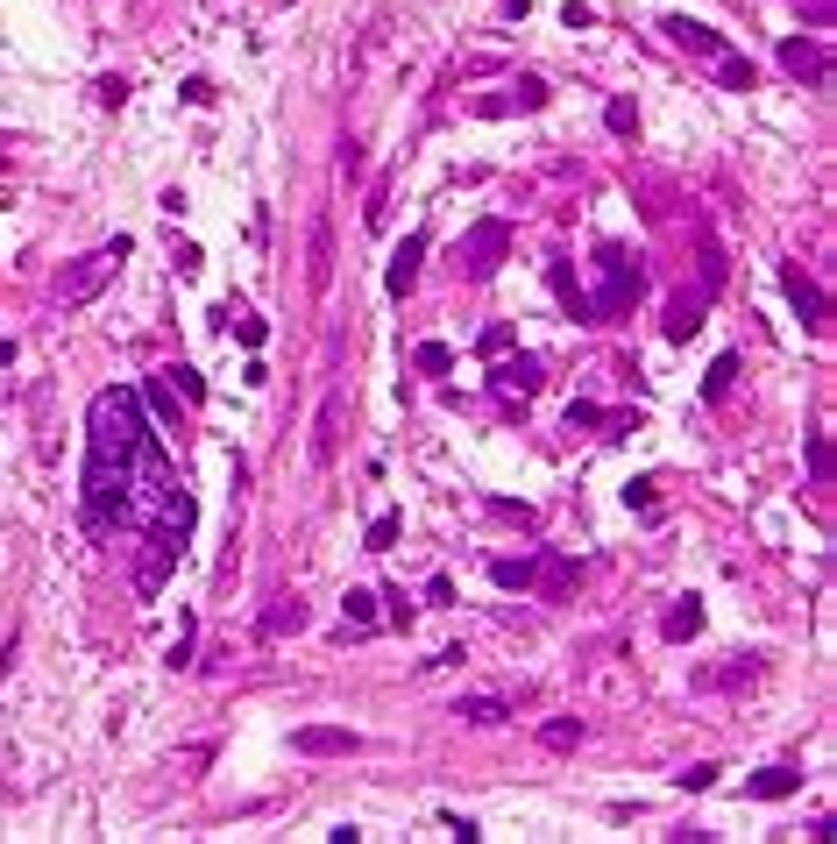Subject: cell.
Segmentation results:
<instances>
[{
	"label": "cell",
	"instance_id": "52a82bcc",
	"mask_svg": "<svg viewBox=\"0 0 837 844\" xmlns=\"http://www.w3.org/2000/svg\"><path fill=\"white\" fill-rule=\"evenodd\" d=\"M554 93H547V79H511L504 93H483V100H469L483 121H504V114H540Z\"/></svg>",
	"mask_w": 837,
	"mask_h": 844
},
{
	"label": "cell",
	"instance_id": "836d02e7",
	"mask_svg": "<svg viewBox=\"0 0 837 844\" xmlns=\"http://www.w3.org/2000/svg\"><path fill=\"white\" fill-rule=\"evenodd\" d=\"M603 419H611V412H603V405H589V398H575V405H568V433H575V426L589 433V426H603Z\"/></svg>",
	"mask_w": 837,
	"mask_h": 844
},
{
	"label": "cell",
	"instance_id": "83f0119b",
	"mask_svg": "<svg viewBox=\"0 0 837 844\" xmlns=\"http://www.w3.org/2000/svg\"><path fill=\"white\" fill-rule=\"evenodd\" d=\"M149 412H157L164 426L178 419V391H171V376H149Z\"/></svg>",
	"mask_w": 837,
	"mask_h": 844
},
{
	"label": "cell",
	"instance_id": "cb8c5ba5",
	"mask_svg": "<svg viewBox=\"0 0 837 844\" xmlns=\"http://www.w3.org/2000/svg\"><path fill=\"white\" fill-rule=\"evenodd\" d=\"M454 717H462V724H504L511 710H504L497 696H462V703H454Z\"/></svg>",
	"mask_w": 837,
	"mask_h": 844
},
{
	"label": "cell",
	"instance_id": "74e56055",
	"mask_svg": "<svg viewBox=\"0 0 837 844\" xmlns=\"http://www.w3.org/2000/svg\"><path fill=\"white\" fill-rule=\"evenodd\" d=\"M263 334H270V327H263V320H249V313H242V320H235V341H242V348H263Z\"/></svg>",
	"mask_w": 837,
	"mask_h": 844
},
{
	"label": "cell",
	"instance_id": "d590c367",
	"mask_svg": "<svg viewBox=\"0 0 837 844\" xmlns=\"http://www.w3.org/2000/svg\"><path fill=\"white\" fill-rule=\"evenodd\" d=\"M717 774H724V766H689V774H681V795H703Z\"/></svg>",
	"mask_w": 837,
	"mask_h": 844
},
{
	"label": "cell",
	"instance_id": "f546056e",
	"mask_svg": "<svg viewBox=\"0 0 837 844\" xmlns=\"http://www.w3.org/2000/svg\"><path fill=\"white\" fill-rule=\"evenodd\" d=\"M752 674H759L752 660H745V667L731 660V667H710V674H696V688H738V681H752Z\"/></svg>",
	"mask_w": 837,
	"mask_h": 844
},
{
	"label": "cell",
	"instance_id": "60d3db41",
	"mask_svg": "<svg viewBox=\"0 0 837 844\" xmlns=\"http://www.w3.org/2000/svg\"><path fill=\"white\" fill-rule=\"evenodd\" d=\"M171 667H192V618L178 625V646H171Z\"/></svg>",
	"mask_w": 837,
	"mask_h": 844
},
{
	"label": "cell",
	"instance_id": "277c9868",
	"mask_svg": "<svg viewBox=\"0 0 837 844\" xmlns=\"http://www.w3.org/2000/svg\"><path fill=\"white\" fill-rule=\"evenodd\" d=\"M504 256H511V220H476L469 235H462V263H469L476 284H490V277L504 270Z\"/></svg>",
	"mask_w": 837,
	"mask_h": 844
},
{
	"label": "cell",
	"instance_id": "ba28073f",
	"mask_svg": "<svg viewBox=\"0 0 837 844\" xmlns=\"http://www.w3.org/2000/svg\"><path fill=\"white\" fill-rule=\"evenodd\" d=\"M781 64L795 71V79H809V86L830 79V50H823V36H788V43H781Z\"/></svg>",
	"mask_w": 837,
	"mask_h": 844
},
{
	"label": "cell",
	"instance_id": "7c38bea8",
	"mask_svg": "<svg viewBox=\"0 0 837 844\" xmlns=\"http://www.w3.org/2000/svg\"><path fill=\"white\" fill-rule=\"evenodd\" d=\"M419 263H426V235H405V242H398V256H391V270H384V291H391V298H405V291L419 284Z\"/></svg>",
	"mask_w": 837,
	"mask_h": 844
},
{
	"label": "cell",
	"instance_id": "ffe728a7",
	"mask_svg": "<svg viewBox=\"0 0 837 844\" xmlns=\"http://www.w3.org/2000/svg\"><path fill=\"white\" fill-rule=\"evenodd\" d=\"M306 277H313V291L334 284V227H327V220L313 227V270H306Z\"/></svg>",
	"mask_w": 837,
	"mask_h": 844
},
{
	"label": "cell",
	"instance_id": "d6a6232c",
	"mask_svg": "<svg viewBox=\"0 0 837 844\" xmlns=\"http://www.w3.org/2000/svg\"><path fill=\"white\" fill-rule=\"evenodd\" d=\"M809 476L830 483V433H809Z\"/></svg>",
	"mask_w": 837,
	"mask_h": 844
},
{
	"label": "cell",
	"instance_id": "603a6c76",
	"mask_svg": "<svg viewBox=\"0 0 837 844\" xmlns=\"http://www.w3.org/2000/svg\"><path fill=\"white\" fill-rule=\"evenodd\" d=\"M731 383H738V355H717V362H710V376H703V398H710V405H724V398H731Z\"/></svg>",
	"mask_w": 837,
	"mask_h": 844
},
{
	"label": "cell",
	"instance_id": "ac0fdd59",
	"mask_svg": "<svg viewBox=\"0 0 837 844\" xmlns=\"http://www.w3.org/2000/svg\"><path fill=\"white\" fill-rule=\"evenodd\" d=\"M568 582H575V561H568V554H547V547H540V568H532V589H540V596H561Z\"/></svg>",
	"mask_w": 837,
	"mask_h": 844
},
{
	"label": "cell",
	"instance_id": "ee69618b",
	"mask_svg": "<svg viewBox=\"0 0 837 844\" xmlns=\"http://www.w3.org/2000/svg\"><path fill=\"white\" fill-rule=\"evenodd\" d=\"M525 8H532V0H504V15H525Z\"/></svg>",
	"mask_w": 837,
	"mask_h": 844
},
{
	"label": "cell",
	"instance_id": "9a60e30c",
	"mask_svg": "<svg viewBox=\"0 0 837 844\" xmlns=\"http://www.w3.org/2000/svg\"><path fill=\"white\" fill-rule=\"evenodd\" d=\"M660 632H667L674 646H689V639L703 632V596H674V610L660 618Z\"/></svg>",
	"mask_w": 837,
	"mask_h": 844
},
{
	"label": "cell",
	"instance_id": "5bb4252c",
	"mask_svg": "<svg viewBox=\"0 0 837 844\" xmlns=\"http://www.w3.org/2000/svg\"><path fill=\"white\" fill-rule=\"evenodd\" d=\"M667 36H674V50H696V57H717V50H724V36H717L710 22H689V15H667Z\"/></svg>",
	"mask_w": 837,
	"mask_h": 844
},
{
	"label": "cell",
	"instance_id": "7bdbcfd3",
	"mask_svg": "<svg viewBox=\"0 0 837 844\" xmlns=\"http://www.w3.org/2000/svg\"><path fill=\"white\" fill-rule=\"evenodd\" d=\"M802 15H809L816 29H830V0H802Z\"/></svg>",
	"mask_w": 837,
	"mask_h": 844
},
{
	"label": "cell",
	"instance_id": "4fadbf2b",
	"mask_svg": "<svg viewBox=\"0 0 837 844\" xmlns=\"http://www.w3.org/2000/svg\"><path fill=\"white\" fill-rule=\"evenodd\" d=\"M256 632H263V639H291V632H306V603H298V596H270V610L256 618Z\"/></svg>",
	"mask_w": 837,
	"mask_h": 844
},
{
	"label": "cell",
	"instance_id": "ab89813d",
	"mask_svg": "<svg viewBox=\"0 0 837 844\" xmlns=\"http://www.w3.org/2000/svg\"><path fill=\"white\" fill-rule=\"evenodd\" d=\"M426 603H433V610H447V603H454V582H447V575H433V582H426Z\"/></svg>",
	"mask_w": 837,
	"mask_h": 844
},
{
	"label": "cell",
	"instance_id": "d6986e66",
	"mask_svg": "<svg viewBox=\"0 0 837 844\" xmlns=\"http://www.w3.org/2000/svg\"><path fill=\"white\" fill-rule=\"evenodd\" d=\"M532 568H540V554H518V561L497 554V561H490V582H497V589H532Z\"/></svg>",
	"mask_w": 837,
	"mask_h": 844
},
{
	"label": "cell",
	"instance_id": "7a4b0ae2",
	"mask_svg": "<svg viewBox=\"0 0 837 844\" xmlns=\"http://www.w3.org/2000/svg\"><path fill=\"white\" fill-rule=\"evenodd\" d=\"M171 490H178V469L164 454V433H142L135 440V462H128V525H142Z\"/></svg>",
	"mask_w": 837,
	"mask_h": 844
},
{
	"label": "cell",
	"instance_id": "e0dca14e",
	"mask_svg": "<svg viewBox=\"0 0 837 844\" xmlns=\"http://www.w3.org/2000/svg\"><path fill=\"white\" fill-rule=\"evenodd\" d=\"M703 305H710V291H696V298H674V305H667V341H689V334L703 327Z\"/></svg>",
	"mask_w": 837,
	"mask_h": 844
},
{
	"label": "cell",
	"instance_id": "8fae6325",
	"mask_svg": "<svg viewBox=\"0 0 837 844\" xmlns=\"http://www.w3.org/2000/svg\"><path fill=\"white\" fill-rule=\"evenodd\" d=\"M547 284H554V298L568 305V320L596 327V313H589V291H582V277H575V263H568V256H554V263H547Z\"/></svg>",
	"mask_w": 837,
	"mask_h": 844
},
{
	"label": "cell",
	"instance_id": "b9f144b4",
	"mask_svg": "<svg viewBox=\"0 0 837 844\" xmlns=\"http://www.w3.org/2000/svg\"><path fill=\"white\" fill-rule=\"evenodd\" d=\"M128 100V79H100V107H121Z\"/></svg>",
	"mask_w": 837,
	"mask_h": 844
},
{
	"label": "cell",
	"instance_id": "8d00e7d4",
	"mask_svg": "<svg viewBox=\"0 0 837 844\" xmlns=\"http://www.w3.org/2000/svg\"><path fill=\"white\" fill-rule=\"evenodd\" d=\"M490 518H504V525H532V504H511V497H497V504H490Z\"/></svg>",
	"mask_w": 837,
	"mask_h": 844
},
{
	"label": "cell",
	"instance_id": "30bf717a",
	"mask_svg": "<svg viewBox=\"0 0 837 844\" xmlns=\"http://www.w3.org/2000/svg\"><path fill=\"white\" fill-rule=\"evenodd\" d=\"M781 284H788V298H795V313H802V327H809V334H830V305H823V291H816V284H809V277H802L795 263L781 270Z\"/></svg>",
	"mask_w": 837,
	"mask_h": 844
},
{
	"label": "cell",
	"instance_id": "4316f807",
	"mask_svg": "<svg viewBox=\"0 0 837 844\" xmlns=\"http://www.w3.org/2000/svg\"><path fill=\"white\" fill-rule=\"evenodd\" d=\"M334 426H341V398L320 405V440H313V462H334Z\"/></svg>",
	"mask_w": 837,
	"mask_h": 844
},
{
	"label": "cell",
	"instance_id": "f1b7e54d",
	"mask_svg": "<svg viewBox=\"0 0 837 844\" xmlns=\"http://www.w3.org/2000/svg\"><path fill=\"white\" fill-rule=\"evenodd\" d=\"M625 504H632V511H646V518H660V483H653V476L625 483Z\"/></svg>",
	"mask_w": 837,
	"mask_h": 844
},
{
	"label": "cell",
	"instance_id": "6da1fadb",
	"mask_svg": "<svg viewBox=\"0 0 837 844\" xmlns=\"http://www.w3.org/2000/svg\"><path fill=\"white\" fill-rule=\"evenodd\" d=\"M149 433L142 398L128 383H107L86 412V476H79V525L93 540L128 525V462H135V440Z\"/></svg>",
	"mask_w": 837,
	"mask_h": 844
},
{
	"label": "cell",
	"instance_id": "7402d4cb",
	"mask_svg": "<svg viewBox=\"0 0 837 844\" xmlns=\"http://www.w3.org/2000/svg\"><path fill=\"white\" fill-rule=\"evenodd\" d=\"M717 79H724L731 93H752V79H759V71H752V57H738V50H717Z\"/></svg>",
	"mask_w": 837,
	"mask_h": 844
},
{
	"label": "cell",
	"instance_id": "484cf974",
	"mask_svg": "<svg viewBox=\"0 0 837 844\" xmlns=\"http://www.w3.org/2000/svg\"><path fill=\"white\" fill-rule=\"evenodd\" d=\"M540 745H547V752H575V745H582V724H575V717H554V724H540Z\"/></svg>",
	"mask_w": 837,
	"mask_h": 844
},
{
	"label": "cell",
	"instance_id": "d4e9b609",
	"mask_svg": "<svg viewBox=\"0 0 837 844\" xmlns=\"http://www.w3.org/2000/svg\"><path fill=\"white\" fill-rule=\"evenodd\" d=\"M412 369H426V376H447V369H454V348H447V341H419V348H412Z\"/></svg>",
	"mask_w": 837,
	"mask_h": 844
},
{
	"label": "cell",
	"instance_id": "1f68e13d",
	"mask_svg": "<svg viewBox=\"0 0 837 844\" xmlns=\"http://www.w3.org/2000/svg\"><path fill=\"white\" fill-rule=\"evenodd\" d=\"M398 532H405V518H398V511H384V518L369 525V554H384V547L398 540Z\"/></svg>",
	"mask_w": 837,
	"mask_h": 844
},
{
	"label": "cell",
	"instance_id": "9c48e42d",
	"mask_svg": "<svg viewBox=\"0 0 837 844\" xmlns=\"http://www.w3.org/2000/svg\"><path fill=\"white\" fill-rule=\"evenodd\" d=\"M291 752H306V759H334V752H362L355 731L341 724H306V731H291Z\"/></svg>",
	"mask_w": 837,
	"mask_h": 844
},
{
	"label": "cell",
	"instance_id": "3957f363",
	"mask_svg": "<svg viewBox=\"0 0 837 844\" xmlns=\"http://www.w3.org/2000/svg\"><path fill=\"white\" fill-rule=\"evenodd\" d=\"M639 291H646L639 256H632V249H618V242H603V249H596V291H589V313H596V320H618Z\"/></svg>",
	"mask_w": 837,
	"mask_h": 844
},
{
	"label": "cell",
	"instance_id": "2e32d148",
	"mask_svg": "<svg viewBox=\"0 0 837 844\" xmlns=\"http://www.w3.org/2000/svg\"><path fill=\"white\" fill-rule=\"evenodd\" d=\"M795 788H802L795 766H767V774H752V781H745V795H752V802H788Z\"/></svg>",
	"mask_w": 837,
	"mask_h": 844
},
{
	"label": "cell",
	"instance_id": "f35d334b",
	"mask_svg": "<svg viewBox=\"0 0 837 844\" xmlns=\"http://www.w3.org/2000/svg\"><path fill=\"white\" fill-rule=\"evenodd\" d=\"M511 341H518V334H511V327H504V320H497V327H483V355H504V348H511Z\"/></svg>",
	"mask_w": 837,
	"mask_h": 844
},
{
	"label": "cell",
	"instance_id": "44dd1931",
	"mask_svg": "<svg viewBox=\"0 0 837 844\" xmlns=\"http://www.w3.org/2000/svg\"><path fill=\"white\" fill-rule=\"evenodd\" d=\"M341 632H355V639H362V632H376V596H369V589H348V610H341Z\"/></svg>",
	"mask_w": 837,
	"mask_h": 844
},
{
	"label": "cell",
	"instance_id": "5b68a950",
	"mask_svg": "<svg viewBox=\"0 0 837 844\" xmlns=\"http://www.w3.org/2000/svg\"><path fill=\"white\" fill-rule=\"evenodd\" d=\"M114 270H121V256H114V249L64 263V277H57V305H93V298L107 291V277H114Z\"/></svg>",
	"mask_w": 837,
	"mask_h": 844
},
{
	"label": "cell",
	"instance_id": "4dcf8cb0",
	"mask_svg": "<svg viewBox=\"0 0 837 844\" xmlns=\"http://www.w3.org/2000/svg\"><path fill=\"white\" fill-rule=\"evenodd\" d=\"M603 128H611V135H632V128H639V107H632V100H611V107H603Z\"/></svg>",
	"mask_w": 837,
	"mask_h": 844
},
{
	"label": "cell",
	"instance_id": "e575fe53",
	"mask_svg": "<svg viewBox=\"0 0 837 844\" xmlns=\"http://www.w3.org/2000/svg\"><path fill=\"white\" fill-rule=\"evenodd\" d=\"M164 376H171V391H185V398H192V405H199V398H206V383H199V369H164Z\"/></svg>",
	"mask_w": 837,
	"mask_h": 844
},
{
	"label": "cell",
	"instance_id": "8992f818",
	"mask_svg": "<svg viewBox=\"0 0 837 844\" xmlns=\"http://www.w3.org/2000/svg\"><path fill=\"white\" fill-rule=\"evenodd\" d=\"M540 383H547V369H540V355H525V348H518V355L504 348V355L490 362V391H497V398H532Z\"/></svg>",
	"mask_w": 837,
	"mask_h": 844
}]
</instances>
